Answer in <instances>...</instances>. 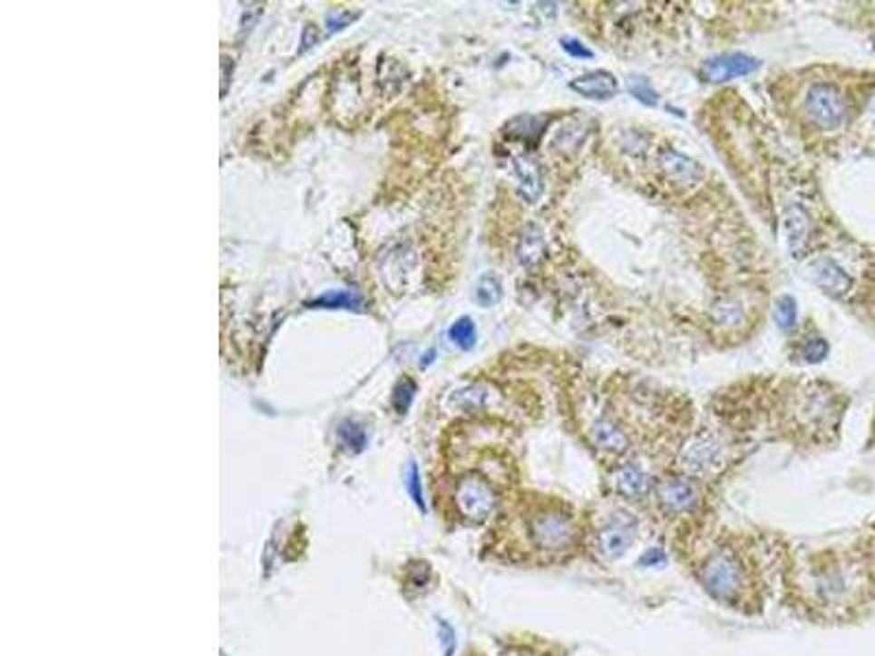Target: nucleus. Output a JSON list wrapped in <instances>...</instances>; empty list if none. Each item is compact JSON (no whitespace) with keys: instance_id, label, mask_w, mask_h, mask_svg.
<instances>
[{"instance_id":"1","label":"nucleus","mask_w":875,"mask_h":656,"mask_svg":"<svg viewBox=\"0 0 875 656\" xmlns=\"http://www.w3.org/2000/svg\"><path fill=\"white\" fill-rule=\"evenodd\" d=\"M777 606L812 626L860 622L875 608V538L816 541L783 534Z\"/></svg>"},{"instance_id":"2","label":"nucleus","mask_w":875,"mask_h":656,"mask_svg":"<svg viewBox=\"0 0 875 656\" xmlns=\"http://www.w3.org/2000/svg\"><path fill=\"white\" fill-rule=\"evenodd\" d=\"M782 541L783 532L718 523L676 564L715 606L757 619L779 602Z\"/></svg>"},{"instance_id":"3","label":"nucleus","mask_w":875,"mask_h":656,"mask_svg":"<svg viewBox=\"0 0 875 656\" xmlns=\"http://www.w3.org/2000/svg\"><path fill=\"white\" fill-rule=\"evenodd\" d=\"M585 507L548 492H519L486 526L480 554L510 569H569L585 563Z\"/></svg>"},{"instance_id":"4","label":"nucleus","mask_w":875,"mask_h":656,"mask_svg":"<svg viewBox=\"0 0 875 656\" xmlns=\"http://www.w3.org/2000/svg\"><path fill=\"white\" fill-rule=\"evenodd\" d=\"M644 515L652 538L667 549L676 563L718 526L712 484L689 478L676 468L659 475Z\"/></svg>"},{"instance_id":"5","label":"nucleus","mask_w":875,"mask_h":656,"mask_svg":"<svg viewBox=\"0 0 875 656\" xmlns=\"http://www.w3.org/2000/svg\"><path fill=\"white\" fill-rule=\"evenodd\" d=\"M585 563L600 569H611L639 547L644 538L652 536L648 518L639 507L622 501L607 499L598 506L585 507Z\"/></svg>"},{"instance_id":"6","label":"nucleus","mask_w":875,"mask_h":656,"mask_svg":"<svg viewBox=\"0 0 875 656\" xmlns=\"http://www.w3.org/2000/svg\"><path fill=\"white\" fill-rule=\"evenodd\" d=\"M656 479L659 475L652 473L646 464L637 459H624L607 470V495L644 512Z\"/></svg>"},{"instance_id":"7","label":"nucleus","mask_w":875,"mask_h":656,"mask_svg":"<svg viewBox=\"0 0 875 656\" xmlns=\"http://www.w3.org/2000/svg\"><path fill=\"white\" fill-rule=\"evenodd\" d=\"M805 112L821 130H836L847 114L845 97L831 83H814L805 99Z\"/></svg>"},{"instance_id":"8","label":"nucleus","mask_w":875,"mask_h":656,"mask_svg":"<svg viewBox=\"0 0 875 656\" xmlns=\"http://www.w3.org/2000/svg\"><path fill=\"white\" fill-rule=\"evenodd\" d=\"M760 68L755 57L744 53H724V55L712 57L703 63V77L712 83H724L731 79L753 75Z\"/></svg>"},{"instance_id":"9","label":"nucleus","mask_w":875,"mask_h":656,"mask_svg":"<svg viewBox=\"0 0 875 656\" xmlns=\"http://www.w3.org/2000/svg\"><path fill=\"white\" fill-rule=\"evenodd\" d=\"M495 656H569V648L556 639L523 632L501 642Z\"/></svg>"},{"instance_id":"10","label":"nucleus","mask_w":875,"mask_h":656,"mask_svg":"<svg viewBox=\"0 0 875 656\" xmlns=\"http://www.w3.org/2000/svg\"><path fill=\"white\" fill-rule=\"evenodd\" d=\"M656 164H659L661 171L666 173V178L681 188L698 187L705 179L703 167H700L696 160H692V158L683 156V153L675 150H661L659 156H656Z\"/></svg>"},{"instance_id":"11","label":"nucleus","mask_w":875,"mask_h":656,"mask_svg":"<svg viewBox=\"0 0 875 656\" xmlns=\"http://www.w3.org/2000/svg\"><path fill=\"white\" fill-rule=\"evenodd\" d=\"M569 88L580 97L593 99V101H607V99H613L617 94L619 83L608 71H591L571 79Z\"/></svg>"},{"instance_id":"12","label":"nucleus","mask_w":875,"mask_h":656,"mask_svg":"<svg viewBox=\"0 0 875 656\" xmlns=\"http://www.w3.org/2000/svg\"><path fill=\"white\" fill-rule=\"evenodd\" d=\"M810 274H812L814 283L819 285L827 295H831V298H841V295H845L851 287V278L847 276L845 269L838 265L836 261H831V258H819V261H814L812 265H810Z\"/></svg>"},{"instance_id":"13","label":"nucleus","mask_w":875,"mask_h":656,"mask_svg":"<svg viewBox=\"0 0 875 656\" xmlns=\"http://www.w3.org/2000/svg\"><path fill=\"white\" fill-rule=\"evenodd\" d=\"M497 391L486 383H469L464 388L455 390L451 394V405L455 410L466 411V414H477V411H486L495 405Z\"/></svg>"},{"instance_id":"14","label":"nucleus","mask_w":875,"mask_h":656,"mask_svg":"<svg viewBox=\"0 0 875 656\" xmlns=\"http://www.w3.org/2000/svg\"><path fill=\"white\" fill-rule=\"evenodd\" d=\"M514 173H517L519 195L528 204H537L543 195V171L532 156L514 158Z\"/></svg>"},{"instance_id":"15","label":"nucleus","mask_w":875,"mask_h":656,"mask_svg":"<svg viewBox=\"0 0 875 656\" xmlns=\"http://www.w3.org/2000/svg\"><path fill=\"white\" fill-rule=\"evenodd\" d=\"M783 226H786L788 236V250L794 258H801L805 254L810 241V217L801 206H790L783 215Z\"/></svg>"},{"instance_id":"16","label":"nucleus","mask_w":875,"mask_h":656,"mask_svg":"<svg viewBox=\"0 0 875 656\" xmlns=\"http://www.w3.org/2000/svg\"><path fill=\"white\" fill-rule=\"evenodd\" d=\"M545 252H548V243H545L543 230L534 224L525 226L517 246V256L519 261H521V265L528 269L537 267L545 258Z\"/></svg>"},{"instance_id":"17","label":"nucleus","mask_w":875,"mask_h":656,"mask_svg":"<svg viewBox=\"0 0 875 656\" xmlns=\"http://www.w3.org/2000/svg\"><path fill=\"white\" fill-rule=\"evenodd\" d=\"M311 309H346V311H364V298L355 291H326L320 298L309 303Z\"/></svg>"},{"instance_id":"18","label":"nucleus","mask_w":875,"mask_h":656,"mask_svg":"<svg viewBox=\"0 0 875 656\" xmlns=\"http://www.w3.org/2000/svg\"><path fill=\"white\" fill-rule=\"evenodd\" d=\"M712 320L714 324L723 328H735L744 320V311H742L740 303H735V300L723 298L712 306Z\"/></svg>"},{"instance_id":"19","label":"nucleus","mask_w":875,"mask_h":656,"mask_svg":"<svg viewBox=\"0 0 875 656\" xmlns=\"http://www.w3.org/2000/svg\"><path fill=\"white\" fill-rule=\"evenodd\" d=\"M339 444L350 453H359L365 447V440H368V433H365V427L357 420H344L337 429Z\"/></svg>"},{"instance_id":"20","label":"nucleus","mask_w":875,"mask_h":656,"mask_svg":"<svg viewBox=\"0 0 875 656\" xmlns=\"http://www.w3.org/2000/svg\"><path fill=\"white\" fill-rule=\"evenodd\" d=\"M503 287L501 280L495 274H484L480 280H477V289H475V298L481 306H492L501 300Z\"/></svg>"},{"instance_id":"21","label":"nucleus","mask_w":875,"mask_h":656,"mask_svg":"<svg viewBox=\"0 0 875 656\" xmlns=\"http://www.w3.org/2000/svg\"><path fill=\"white\" fill-rule=\"evenodd\" d=\"M449 337H451V342L458 343L460 348H464V351H471V348L475 346V340H477V331H475L473 320H471V317H460V320L449 328Z\"/></svg>"},{"instance_id":"22","label":"nucleus","mask_w":875,"mask_h":656,"mask_svg":"<svg viewBox=\"0 0 875 656\" xmlns=\"http://www.w3.org/2000/svg\"><path fill=\"white\" fill-rule=\"evenodd\" d=\"M775 322L782 331H792L797 326V303L792 295H782L775 303Z\"/></svg>"},{"instance_id":"23","label":"nucleus","mask_w":875,"mask_h":656,"mask_svg":"<svg viewBox=\"0 0 875 656\" xmlns=\"http://www.w3.org/2000/svg\"><path fill=\"white\" fill-rule=\"evenodd\" d=\"M628 90H630V94H633V97L644 105H659V94H656V90L650 86L648 79L630 77L628 79Z\"/></svg>"},{"instance_id":"24","label":"nucleus","mask_w":875,"mask_h":656,"mask_svg":"<svg viewBox=\"0 0 875 656\" xmlns=\"http://www.w3.org/2000/svg\"><path fill=\"white\" fill-rule=\"evenodd\" d=\"M413 394H416V385H413L412 379H403L399 385L394 388V394H392V405L399 414H405L410 410Z\"/></svg>"},{"instance_id":"25","label":"nucleus","mask_w":875,"mask_h":656,"mask_svg":"<svg viewBox=\"0 0 875 656\" xmlns=\"http://www.w3.org/2000/svg\"><path fill=\"white\" fill-rule=\"evenodd\" d=\"M830 352V346H827L825 340L821 337H814V340H805L803 346H801V357L805 359L808 363H819L823 362Z\"/></svg>"},{"instance_id":"26","label":"nucleus","mask_w":875,"mask_h":656,"mask_svg":"<svg viewBox=\"0 0 875 656\" xmlns=\"http://www.w3.org/2000/svg\"><path fill=\"white\" fill-rule=\"evenodd\" d=\"M540 125H543V123H540L539 119H534V116H519V119H514L510 123V127H512L510 134L519 136V139L530 140V136L540 134Z\"/></svg>"},{"instance_id":"27","label":"nucleus","mask_w":875,"mask_h":656,"mask_svg":"<svg viewBox=\"0 0 875 656\" xmlns=\"http://www.w3.org/2000/svg\"><path fill=\"white\" fill-rule=\"evenodd\" d=\"M407 490H410L412 499L416 501V506L421 507V510H425V501H423V488H421V473H418V467L413 462L410 464V468H407Z\"/></svg>"},{"instance_id":"28","label":"nucleus","mask_w":875,"mask_h":656,"mask_svg":"<svg viewBox=\"0 0 875 656\" xmlns=\"http://www.w3.org/2000/svg\"><path fill=\"white\" fill-rule=\"evenodd\" d=\"M560 46H563V51L567 53V55H571V57H585V60H588V57H593V53L588 51L580 40L563 38V40H560Z\"/></svg>"},{"instance_id":"29","label":"nucleus","mask_w":875,"mask_h":656,"mask_svg":"<svg viewBox=\"0 0 875 656\" xmlns=\"http://www.w3.org/2000/svg\"><path fill=\"white\" fill-rule=\"evenodd\" d=\"M357 18V15H353V14H348V12H335V14H331L326 18V24H328V31H339V29H344V26H348L353 20Z\"/></svg>"}]
</instances>
